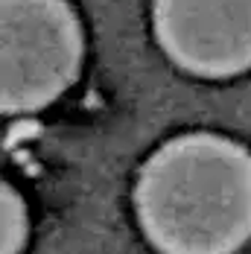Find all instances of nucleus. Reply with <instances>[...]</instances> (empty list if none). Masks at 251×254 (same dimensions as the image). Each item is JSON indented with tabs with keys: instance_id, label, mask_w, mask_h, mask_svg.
Masks as SVG:
<instances>
[{
	"instance_id": "obj_1",
	"label": "nucleus",
	"mask_w": 251,
	"mask_h": 254,
	"mask_svg": "<svg viewBox=\"0 0 251 254\" xmlns=\"http://www.w3.org/2000/svg\"><path fill=\"white\" fill-rule=\"evenodd\" d=\"M140 231L161 254H234L251 240V152L222 134L173 137L134 184Z\"/></svg>"
},
{
	"instance_id": "obj_2",
	"label": "nucleus",
	"mask_w": 251,
	"mask_h": 254,
	"mask_svg": "<svg viewBox=\"0 0 251 254\" xmlns=\"http://www.w3.org/2000/svg\"><path fill=\"white\" fill-rule=\"evenodd\" d=\"M0 105L35 114L79 76L82 26L67 0H0Z\"/></svg>"
},
{
	"instance_id": "obj_3",
	"label": "nucleus",
	"mask_w": 251,
	"mask_h": 254,
	"mask_svg": "<svg viewBox=\"0 0 251 254\" xmlns=\"http://www.w3.org/2000/svg\"><path fill=\"white\" fill-rule=\"evenodd\" d=\"M152 24L187 73L228 79L251 67V0H152Z\"/></svg>"
},
{
	"instance_id": "obj_4",
	"label": "nucleus",
	"mask_w": 251,
	"mask_h": 254,
	"mask_svg": "<svg viewBox=\"0 0 251 254\" xmlns=\"http://www.w3.org/2000/svg\"><path fill=\"white\" fill-rule=\"evenodd\" d=\"M29 237V213H26L24 196L3 184L0 190V254H21Z\"/></svg>"
}]
</instances>
